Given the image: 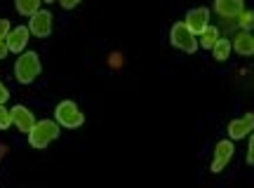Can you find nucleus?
<instances>
[{"label":"nucleus","instance_id":"nucleus-2","mask_svg":"<svg viewBox=\"0 0 254 188\" xmlns=\"http://www.w3.org/2000/svg\"><path fill=\"white\" fill-rule=\"evenodd\" d=\"M40 73H43V63H40L38 52H21V57L14 63V78H17V82L31 85Z\"/></svg>","mask_w":254,"mask_h":188},{"label":"nucleus","instance_id":"nucleus-11","mask_svg":"<svg viewBox=\"0 0 254 188\" xmlns=\"http://www.w3.org/2000/svg\"><path fill=\"white\" fill-rule=\"evenodd\" d=\"M231 43H233V50L240 57H254V36L250 31H238Z\"/></svg>","mask_w":254,"mask_h":188},{"label":"nucleus","instance_id":"nucleus-20","mask_svg":"<svg viewBox=\"0 0 254 188\" xmlns=\"http://www.w3.org/2000/svg\"><path fill=\"white\" fill-rule=\"evenodd\" d=\"M59 2H62V7H64V9H73V7H78L82 0H59Z\"/></svg>","mask_w":254,"mask_h":188},{"label":"nucleus","instance_id":"nucleus-4","mask_svg":"<svg viewBox=\"0 0 254 188\" xmlns=\"http://www.w3.org/2000/svg\"><path fill=\"white\" fill-rule=\"evenodd\" d=\"M170 43H172L177 50H184L186 54H195L200 50L198 38H195L189 28H186V24H184V21H177V24L172 26V31H170Z\"/></svg>","mask_w":254,"mask_h":188},{"label":"nucleus","instance_id":"nucleus-16","mask_svg":"<svg viewBox=\"0 0 254 188\" xmlns=\"http://www.w3.org/2000/svg\"><path fill=\"white\" fill-rule=\"evenodd\" d=\"M238 21H240V31H250V28H254V12L243 9L240 17H238Z\"/></svg>","mask_w":254,"mask_h":188},{"label":"nucleus","instance_id":"nucleus-17","mask_svg":"<svg viewBox=\"0 0 254 188\" xmlns=\"http://www.w3.org/2000/svg\"><path fill=\"white\" fill-rule=\"evenodd\" d=\"M12 125V111L5 108V104H0V129H7Z\"/></svg>","mask_w":254,"mask_h":188},{"label":"nucleus","instance_id":"nucleus-6","mask_svg":"<svg viewBox=\"0 0 254 188\" xmlns=\"http://www.w3.org/2000/svg\"><path fill=\"white\" fill-rule=\"evenodd\" d=\"M184 24L189 28L193 36L198 38L205 28L209 26V9L207 7H193L186 12V19H184Z\"/></svg>","mask_w":254,"mask_h":188},{"label":"nucleus","instance_id":"nucleus-1","mask_svg":"<svg viewBox=\"0 0 254 188\" xmlns=\"http://www.w3.org/2000/svg\"><path fill=\"white\" fill-rule=\"evenodd\" d=\"M59 127L62 125H59L57 120H38L36 125H33V129L28 132V143H31L36 151H43V148H47L55 139H59V134H62Z\"/></svg>","mask_w":254,"mask_h":188},{"label":"nucleus","instance_id":"nucleus-8","mask_svg":"<svg viewBox=\"0 0 254 188\" xmlns=\"http://www.w3.org/2000/svg\"><path fill=\"white\" fill-rule=\"evenodd\" d=\"M254 132V113H245L243 118H236V120H231V125H228V139H233V141H240V139H245Z\"/></svg>","mask_w":254,"mask_h":188},{"label":"nucleus","instance_id":"nucleus-5","mask_svg":"<svg viewBox=\"0 0 254 188\" xmlns=\"http://www.w3.org/2000/svg\"><path fill=\"white\" fill-rule=\"evenodd\" d=\"M52 12H47V9H38L36 14L31 17L28 21V31L33 33L36 38H50L52 36Z\"/></svg>","mask_w":254,"mask_h":188},{"label":"nucleus","instance_id":"nucleus-19","mask_svg":"<svg viewBox=\"0 0 254 188\" xmlns=\"http://www.w3.org/2000/svg\"><path fill=\"white\" fill-rule=\"evenodd\" d=\"M247 165H254V132L250 134V146H247Z\"/></svg>","mask_w":254,"mask_h":188},{"label":"nucleus","instance_id":"nucleus-15","mask_svg":"<svg viewBox=\"0 0 254 188\" xmlns=\"http://www.w3.org/2000/svg\"><path fill=\"white\" fill-rule=\"evenodd\" d=\"M14 2H17V12L21 17H33L43 5V0H14Z\"/></svg>","mask_w":254,"mask_h":188},{"label":"nucleus","instance_id":"nucleus-18","mask_svg":"<svg viewBox=\"0 0 254 188\" xmlns=\"http://www.w3.org/2000/svg\"><path fill=\"white\" fill-rule=\"evenodd\" d=\"M9 31H12V28H9V21L7 19H0V43H5V38H7Z\"/></svg>","mask_w":254,"mask_h":188},{"label":"nucleus","instance_id":"nucleus-21","mask_svg":"<svg viewBox=\"0 0 254 188\" xmlns=\"http://www.w3.org/2000/svg\"><path fill=\"white\" fill-rule=\"evenodd\" d=\"M7 99H9V92H7V87L2 85V80H0V104H7Z\"/></svg>","mask_w":254,"mask_h":188},{"label":"nucleus","instance_id":"nucleus-13","mask_svg":"<svg viewBox=\"0 0 254 188\" xmlns=\"http://www.w3.org/2000/svg\"><path fill=\"white\" fill-rule=\"evenodd\" d=\"M217 40H219V28L217 26H207L198 36V45L202 47V50H212V47L217 45Z\"/></svg>","mask_w":254,"mask_h":188},{"label":"nucleus","instance_id":"nucleus-23","mask_svg":"<svg viewBox=\"0 0 254 188\" xmlns=\"http://www.w3.org/2000/svg\"><path fill=\"white\" fill-rule=\"evenodd\" d=\"M43 2H47V5H52V2H55V0H43Z\"/></svg>","mask_w":254,"mask_h":188},{"label":"nucleus","instance_id":"nucleus-10","mask_svg":"<svg viewBox=\"0 0 254 188\" xmlns=\"http://www.w3.org/2000/svg\"><path fill=\"white\" fill-rule=\"evenodd\" d=\"M9 111H12V123H14V125H17V129H19V132H24V134H28V132L33 129V125L38 123L36 118H33V113H31L26 106H21V104L12 106Z\"/></svg>","mask_w":254,"mask_h":188},{"label":"nucleus","instance_id":"nucleus-22","mask_svg":"<svg viewBox=\"0 0 254 188\" xmlns=\"http://www.w3.org/2000/svg\"><path fill=\"white\" fill-rule=\"evenodd\" d=\"M7 54H9L7 45H5V43H0V59H5V57H7Z\"/></svg>","mask_w":254,"mask_h":188},{"label":"nucleus","instance_id":"nucleus-3","mask_svg":"<svg viewBox=\"0 0 254 188\" xmlns=\"http://www.w3.org/2000/svg\"><path fill=\"white\" fill-rule=\"evenodd\" d=\"M55 120L62 127H66V129H75V127H80L82 123H85V116H82V111L78 108L75 101L66 99V101H62V104L57 106Z\"/></svg>","mask_w":254,"mask_h":188},{"label":"nucleus","instance_id":"nucleus-12","mask_svg":"<svg viewBox=\"0 0 254 188\" xmlns=\"http://www.w3.org/2000/svg\"><path fill=\"white\" fill-rule=\"evenodd\" d=\"M214 9H217L221 17L236 19L245 9V0H214Z\"/></svg>","mask_w":254,"mask_h":188},{"label":"nucleus","instance_id":"nucleus-7","mask_svg":"<svg viewBox=\"0 0 254 188\" xmlns=\"http://www.w3.org/2000/svg\"><path fill=\"white\" fill-rule=\"evenodd\" d=\"M233 151H236L233 139H221V141L214 146V160H212V172H214V174H219L221 170H226V165L231 162V158H233Z\"/></svg>","mask_w":254,"mask_h":188},{"label":"nucleus","instance_id":"nucleus-9","mask_svg":"<svg viewBox=\"0 0 254 188\" xmlns=\"http://www.w3.org/2000/svg\"><path fill=\"white\" fill-rule=\"evenodd\" d=\"M28 36H31L28 26H14L5 38V45H7V50L12 54H21L28 43Z\"/></svg>","mask_w":254,"mask_h":188},{"label":"nucleus","instance_id":"nucleus-14","mask_svg":"<svg viewBox=\"0 0 254 188\" xmlns=\"http://www.w3.org/2000/svg\"><path fill=\"white\" fill-rule=\"evenodd\" d=\"M231 52H233V43L226 40V38H219L217 45L212 47V54H214V59H217V62H228Z\"/></svg>","mask_w":254,"mask_h":188}]
</instances>
